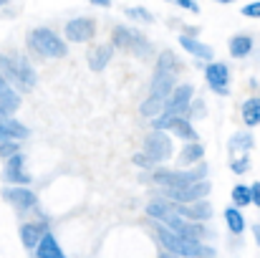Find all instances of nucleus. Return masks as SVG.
<instances>
[{
	"mask_svg": "<svg viewBox=\"0 0 260 258\" xmlns=\"http://www.w3.org/2000/svg\"><path fill=\"white\" fill-rule=\"evenodd\" d=\"M0 76L13 89H20V91L36 89V81H38L36 69L30 66L25 56H8V53H0Z\"/></svg>",
	"mask_w": 260,
	"mask_h": 258,
	"instance_id": "1",
	"label": "nucleus"
},
{
	"mask_svg": "<svg viewBox=\"0 0 260 258\" xmlns=\"http://www.w3.org/2000/svg\"><path fill=\"white\" fill-rule=\"evenodd\" d=\"M157 236H159L162 246L177 258H212L215 256V251H212L210 246H205L202 241L182 238V236L172 233V231L165 228V225H157Z\"/></svg>",
	"mask_w": 260,
	"mask_h": 258,
	"instance_id": "2",
	"label": "nucleus"
},
{
	"mask_svg": "<svg viewBox=\"0 0 260 258\" xmlns=\"http://www.w3.org/2000/svg\"><path fill=\"white\" fill-rule=\"evenodd\" d=\"M28 46L33 53H38L43 59H63L69 53L66 41H61L58 33L51 28H33L28 33Z\"/></svg>",
	"mask_w": 260,
	"mask_h": 258,
	"instance_id": "3",
	"label": "nucleus"
},
{
	"mask_svg": "<svg viewBox=\"0 0 260 258\" xmlns=\"http://www.w3.org/2000/svg\"><path fill=\"white\" fill-rule=\"evenodd\" d=\"M207 165L200 162L197 167L192 170H154V182L162 185L165 190H177V187H187L192 182H200V180H207Z\"/></svg>",
	"mask_w": 260,
	"mask_h": 258,
	"instance_id": "4",
	"label": "nucleus"
},
{
	"mask_svg": "<svg viewBox=\"0 0 260 258\" xmlns=\"http://www.w3.org/2000/svg\"><path fill=\"white\" fill-rule=\"evenodd\" d=\"M212 185L210 180H200V182H192L187 187H177V190H165V195L172 200L174 205H187V203H197V200H205L210 195Z\"/></svg>",
	"mask_w": 260,
	"mask_h": 258,
	"instance_id": "5",
	"label": "nucleus"
},
{
	"mask_svg": "<svg viewBox=\"0 0 260 258\" xmlns=\"http://www.w3.org/2000/svg\"><path fill=\"white\" fill-rule=\"evenodd\" d=\"M144 155H149L154 162H167L172 157V139L165 132H149L144 137Z\"/></svg>",
	"mask_w": 260,
	"mask_h": 258,
	"instance_id": "6",
	"label": "nucleus"
},
{
	"mask_svg": "<svg viewBox=\"0 0 260 258\" xmlns=\"http://www.w3.org/2000/svg\"><path fill=\"white\" fill-rule=\"evenodd\" d=\"M192 101H194V86L179 84L174 86V91L170 94V101L165 104V111L174 114V117H184V111L192 106Z\"/></svg>",
	"mask_w": 260,
	"mask_h": 258,
	"instance_id": "7",
	"label": "nucleus"
},
{
	"mask_svg": "<svg viewBox=\"0 0 260 258\" xmlns=\"http://www.w3.org/2000/svg\"><path fill=\"white\" fill-rule=\"evenodd\" d=\"M205 79H207V86L215 91V94H220V96H228L230 94V71H228V66L225 64H220V61H212V64H207L205 66Z\"/></svg>",
	"mask_w": 260,
	"mask_h": 258,
	"instance_id": "8",
	"label": "nucleus"
},
{
	"mask_svg": "<svg viewBox=\"0 0 260 258\" xmlns=\"http://www.w3.org/2000/svg\"><path fill=\"white\" fill-rule=\"evenodd\" d=\"M96 36V20L93 18H74L66 23V41L86 43Z\"/></svg>",
	"mask_w": 260,
	"mask_h": 258,
	"instance_id": "9",
	"label": "nucleus"
},
{
	"mask_svg": "<svg viewBox=\"0 0 260 258\" xmlns=\"http://www.w3.org/2000/svg\"><path fill=\"white\" fill-rule=\"evenodd\" d=\"M3 197H5L15 210H20V213L36 208V203H38V197H36V192H33L30 187H5V190H3Z\"/></svg>",
	"mask_w": 260,
	"mask_h": 258,
	"instance_id": "10",
	"label": "nucleus"
},
{
	"mask_svg": "<svg viewBox=\"0 0 260 258\" xmlns=\"http://www.w3.org/2000/svg\"><path fill=\"white\" fill-rule=\"evenodd\" d=\"M23 165H25V157H23V155H15V157H10V160L5 162L3 177H5V182H10V187H28L30 175L23 170Z\"/></svg>",
	"mask_w": 260,
	"mask_h": 258,
	"instance_id": "11",
	"label": "nucleus"
},
{
	"mask_svg": "<svg viewBox=\"0 0 260 258\" xmlns=\"http://www.w3.org/2000/svg\"><path fill=\"white\" fill-rule=\"evenodd\" d=\"M177 215L189 220V223H202L212 218V203L207 200H197V203H187V205H177Z\"/></svg>",
	"mask_w": 260,
	"mask_h": 258,
	"instance_id": "12",
	"label": "nucleus"
},
{
	"mask_svg": "<svg viewBox=\"0 0 260 258\" xmlns=\"http://www.w3.org/2000/svg\"><path fill=\"white\" fill-rule=\"evenodd\" d=\"M18 106H20V94L0 76V111H3V117L10 119L18 111Z\"/></svg>",
	"mask_w": 260,
	"mask_h": 258,
	"instance_id": "13",
	"label": "nucleus"
},
{
	"mask_svg": "<svg viewBox=\"0 0 260 258\" xmlns=\"http://www.w3.org/2000/svg\"><path fill=\"white\" fill-rule=\"evenodd\" d=\"M30 137V129L18 122V119H3L0 122V142H18V139H28Z\"/></svg>",
	"mask_w": 260,
	"mask_h": 258,
	"instance_id": "14",
	"label": "nucleus"
},
{
	"mask_svg": "<svg viewBox=\"0 0 260 258\" xmlns=\"http://www.w3.org/2000/svg\"><path fill=\"white\" fill-rule=\"evenodd\" d=\"M46 233H51V231H48V223H23V225H20V241H23V246L30 248V251H36V246L41 243V238H43Z\"/></svg>",
	"mask_w": 260,
	"mask_h": 258,
	"instance_id": "15",
	"label": "nucleus"
},
{
	"mask_svg": "<svg viewBox=\"0 0 260 258\" xmlns=\"http://www.w3.org/2000/svg\"><path fill=\"white\" fill-rule=\"evenodd\" d=\"M179 46L184 48V51H189L194 59H200V61H212L215 59V51L207 46V43H202V41H197V38H192V36H179Z\"/></svg>",
	"mask_w": 260,
	"mask_h": 258,
	"instance_id": "16",
	"label": "nucleus"
},
{
	"mask_svg": "<svg viewBox=\"0 0 260 258\" xmlns=\"http://www.w3.org/2000/svg\"><path fill=\"white\" fill-rule=\"evenodd\" d=\"M174 213H177V205L170 203V200H165V197H157V200L147 203V215L154 218V220H159V223H165Z\"/></svg>",
	"mask_w": 260,
	"mask_h": 258,
	"instance_id": "17",
	"label": "nucleus"
},
{
	"mask_svg": "<svg viewBox=\"0 0 260 258\" xmlns=\"http://www.w3.org/2000/svg\"><path fill=\"white\" fill-rule=\"evenodd\" d=\"M36 258H66V253L61 251L56 236L53 233H46L41 238V243L36 246Z\"/></svg>",
	"mask_w": 260,
	"mask_h": 258,
	"instance_id": "18",
	"label": "nucleus"
},
{
	"mask_svg": "<svg viewBox=\"0 0 260 258\" xmlns=\"http://www.w3.org/2000/svg\"><path fill=\"white\" fill-rule=\"evenodd\" d=\"M177 86V74H154L152 79V96L167 99Z\"/></svg>",
	"mask_w": 260,
	"mask_h": 258,
	"instance_id": "19",
	"label": "nucleus"
},
{
	"mask_svg": "<svg viewBox=\"0 0 260 258\" xmlns=\"http://www.w3.org/2000/svg\"><path fill=\"white\" fill-rule=\"evenodd\" d=\"M111 53H114L111 46H96V48H91L88 51V69L91 71H104L106 64L111 61Z\"/></svg>",
	"mask_w": 260,
	"mask_h": 258,
	"instance_id": "20",
	"label": "nucleus"
},
{
	"mask_svg": "<svg viewBox=\"0 0 260 258\" xmlns=\"http://www.w3.org/2000/svg\"><path fill=\"white\" fill-rule=\"evenodd\" d=\"M202 157H205V147L200 142H187L182 147V152H179V162L182 165H197V162H202Z\"/></svg>",
	"mask_w": 260,
	"mask_h": 258,
	"instance_id": "21",
	"label": "nucleus"
},
{
	"mask_svg": "<svg viewBox=\"0 0 260 258\" xmlns=\"http://www.w3.org/2000/svg\"><path fill=\"white\" fill-rule=\"evenodd\" d=\"M129 51L137 53L139 59H149V56H152V43L147 41L144 33H139V31L132 28V43H129Z\"/></svg>",
	"mask_w": 260,
	"mask_h": 258,
	"instance_id": "22",
	"label": "nucleus"
},
{
	"mask_svg": "<svg viewBox=\"0 0 260 258\" xmlns=\"http://www.w3.org/2000/svg\"><path fill=\"white\" fill-rule=\"evenodd\" d=\"M250 51H253V38H250V36L240 33V36H233V38H230V56H233V59H243V56H248Z\"/></svg>",
	"mask_w": 260,
	"mask_h": 258,
	"instance_id": "23",
	"label": "nucleus"
},
{
	"mask_svg": "<svg viewBox=\"0 0 260 258\" xmlns=\"http://www.w3.org/2000/svg\"><path fill=\"white\" fill-rule=\"evenodd\" d=\"M243 122L248 127H258L260 124V96H250L243 104Z\"/></svg>",
	"mask_w": 260,
	"mask_h": 258,
	"instance_id": "24",
	"label": "nucleus"
},
{
	"mask_svg": "<svg viewBox=\"0 0 260 258\" xmlns=\"http://www.w3.org/2000/svg\"><path fill=\"white\" fill-rule=\"evenodd\" d=\"M172 132L177 134V137L187 139V142H200V134H197V129L192 127V122H189L187 117H177V122H174Z\"/></svg>",
	"mask_w": 260,
	"mask_h": 258,
	"instance_id": "25",
	"label": "nucleus"
},
{
	"mask_svg": "<svg viewBox=\"0 0 260 258\" xmlns=\"http://www.w3.org/2000/svg\"><path fill=\"white\" fill-rule=\"evenodd\" d=\"M165 104H167V99H159V96H152L149 94V99L139 106V111L144 114V117H159V114H165Z\"/></svg>",
	"mask_w": 260,
	"mask_h": 258,
	"instance_id": "26",
	"label": "nucleus"
},
{
	"mask_svg": "<svg viewBox=\"0 0 260 258\" xmlns=\"http://www.w3.org/2000/svg\"><path fill=\"white\" fill-rule=\"evenodd\" d=\"M154 74H177V56L172 51H162L157 56V69Z\"/></svg>",
	"mask_w": 260,
	"mask_h": 258,
	"instance_id": "27",
	"label": "nucleus"
},
{
	"mask_svg": "<svg viewBox=\"0 0 260 258\" xmlns=\"http://www.w3.org/2000/svg\"><path fill=\"white\" fill-rule=\"evenodd\" d=\"M129 43H132V28L116 25L114 33H111V48H124V51H129Z\"/></svg>",
	"mask_w": 260,
	"mask_h": 258,
	"instance_id": "28",
	"label": "nucleus"
},
{
	"mask_svg": "<svg viewBox=\"0 0 260 258\" xmlns=\"http://www.w3.org/2000/svg\"><path fill=\"white\" fill-rule=\"evenodd\" d=\"M225 220H228V228L233 233H243L245 231V218H243V213L238 208H228L225 210Z\"/></svg>",
	"mask_w": 260,
	"mask_h": 258,
	"instance_id": "29",
	"label": "nucleus"
},
{
	"mask_svg": "<svg viewBox=\"0 0 260 258\" xmlns=\"http://www.w3.org/2000/svg\"><path fill=\"white\" fill-rule=\"evenodd\" d=\"M233 203H235L238 208L250 205V187H248V185H235V187H233Z\"/></svg>",
	"mask_w": 260,
	"mask_h": 258,
	"instance_id": "30",
	"label": "nucleus"
},
{
	"mask_svg": "<svg viewBox=\"0 0 260 258\" xmlns=\"http://www.w3.org/2000/svg\"><path fill=\"white\" fill-rule=\"evenodd\" d=\"M174 122H177V117L165 111V114H159V117L152 122V127H154V132H165V129H172Z\"/></svg>",
	"mask_w": 260,
	"mask_h": 258,
	"instance_id": "31",
	"label": "nucleus"
},
{
	"mask_svg": "<svg viewBox=\"0 0 260 258\" xmlns=\"http://www.w3.org/2000/svg\"><path fill=\"white\" fill-rule=\"evenodd\" d=\"M132 162H134L137 167H142V170H157V162H154L149 155H144V152H137V155L132 157Z\"/></svg>",
	"mask_w": 260,
	"mask_h": 258,
	"instance_id": "32",
	"label": "nucleus"
},
{
	"mask_svg": "<svg viewBox=\"0 0 260 258\" xmlns=\"http://www.w3.org/2000/svg\"><path fill=\"white\" fill-rule=\"evenodd\" d=\"M15 155H20V145L18 142H0V157L8 162L10 157H15Z\"/></svg>",
	"mask_w": 260,
	"mask_h": 258,
	"instance_id": "33",
	"label": "nucleus"
},
{
	"mask_svg": "<svg viewBox=\"0 0 260 258\" xmlns=\"http://www.w3.org/2000/svg\"><path fill=\"white\" fill-rule=\"evenodd\" d=\"M126 15H129V18H137V20H144V23H152V20H154V15H152L147 8H139V5H137V8H126Z\"/></svg>",
	"mask_w": 260,
	"mask_h": 258,
	"instance_id": "34",
	"label": "nucleus"
},
{
	"mask_svg": "<svg viewBox=\"0 0 260 258\" xmlns=\"http://www.w3.org/2000/svg\"><path fill=\"white\" fill-rule=\"evenodd\" d=\"M233 145L235 147H243V150H250L253 147V137L250 134H235L233 137Z\"/></svg>",
	"mask_w": 260,
	"mask_h": 258,
	"instance_id": "35",
	"label": "nucleus"
},
{
	"mask_svg": "<svg viewBox=\"0 0 260 258\" xmlns=\"http://www.w3.org/2000/svg\"><path fill=\"white\" fill-rule=\"evenodd\" d=\"M230 170L238 172V175H243V172L250 170V160H248V157H240V160H235V162L230 165Z\"/></svg>",
	"mask_w": 260,
	"mask_h": 258,
	"instance_id": "36",
	"label": "nucleus"
},
{
	"mask_svg": "<svg viewBox=\"0 0 260 258\" xmlns=\"http://www.w3.org/2000/svg\"><path fill=\"white\" fill-rule=\"evenodd\" d=\"M240 13L248 15V18H260V3H248V5H243Z\"/></svg>",
	"mask_w": 260,
	"mask_h": 258,
	"instance_id": "37",
	"label": "nucleus"
},
{
	"mask_svg": "<svg viewBox=\"0 0 260 258\" xmlns=\"http://www.w3.org/2000/svg\"><path fill=\"white\" fill-rule=\"evenodd\" d=\"M250 205H258L260 208V182H255L250 187Z\"/></svg>",
	"mask_w": 260,
	"mask_h": 258,
	"instance_id": "38",
	"label": "nucleus"
},
{
	"mask_svg": "<svg viewBox=\"0 0 260 258\" xmlns=\"http://www.w3.org/2000/svg\"><path fill=\"white\" fill-rule=\"evenodd\" d=\"M177 5H182V8H187V10H192V13H200V5L192 3V0H177Z\"/></svg>",
	"mask_w": 260,
	"mask_h": 258,
	"instance_id": "39",
	"label": "nucleus"
},
{
	"mask_svg": "<svg viewBox=\"0 0 260 258\" xmlns=\"http://www.w3.org/2000/svg\"><path fill=\"white\" fill-rule=\"evenodd\" d=\"M189 109H192V114H197V117H205V104H202V99H197V101H194Z\"/></svg>",
	"mask_w": 260,
	"mask_h": 258,
	"instance_id": "40",
	"label": "nucleus"
},
{
	"mask_svg": "<svg viewBox=\"0 0 260 258\" xmlns=\"http://www.w3.org/2000/svg\"><path fill=\"white\" fill-rule=\"evenodd\" d=\"M253 236H255V243L260 246V223H255V225H253Z\"/></svg>",
	"mask_w": 260,
	"mask_h": 258,
	"instance_id": "41",
	"label": "nucleus"
},
{
	"mask_svg": "<svg viewBox=\"0 0 260 258\" xmlns=\"http://www.w3.org/2000/svg\"><path fill=\"white\" fill-rule=\"evenodd\" d=\"M3 119H5V117H3V111H0V122H3Z\"/></svg>",
	"mask_w": 260,
	"mask_h": 258,
	"instance_id": "42",
	"label": "nucleus"
}]
</instances>
